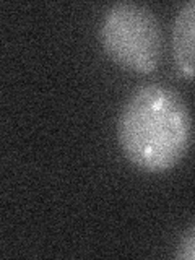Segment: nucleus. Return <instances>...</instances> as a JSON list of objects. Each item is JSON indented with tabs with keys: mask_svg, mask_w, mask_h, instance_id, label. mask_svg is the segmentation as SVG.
I'll return each instance as SVG.
<instances>
[{
	"mask_svg": "<svg viewBox=\"0 0 195 260\" xmlns=\"http://www.w3.org/2000/svg\"><path fill=\"white\" fill-rule=\"evenodd\" d=\"M117 135L125 158L146 173H165L192 142V117L173 86L148 83L130 94L120 111Z\"/></svg>",
	"mask_w": 195,
	"mask_h": 260,
	"instance_id": "obj_1",
	"label": "nucleus"
},
{
	"mask_svg": "<svg viewBox=\"0 0 195 260\" xmlns=\"http://www.w3.org/2000/svg\"><path fill=\"white\" fill-rule=\"evenodd\" d=\"M100 39L106 54L122 69L150 73L162 55V29L148 7L119 2L104 13Z\"/></svg>",
	"mask_w": 195,
	"mask_h": 260,
	"instance_id": "obj_2",
	"label": "nucleus"
},
{
	"mask_svg": "<svg viewBox=\"0 0 195 260\" xmlns=\"http://www.w3.org/2000/svg\"><path fill=\"white\" fill-rule=\"evenodd\" d=\"M173 55L184 75L195 77V0L181 7L173 24Z\"/></svg>",
	"mask_w": 195,
	"mask_h": 260,
	"instance_id": "obj_3",
	"label": "nucleus"
},
{
	"mask_svg": "<svg viewBox=\"0 0 195 260\" xmlns=\"http://www.w3.org/2000/svg\"><path fill=\"white\" fill-rule=\"evenodd\" d=\"M174 257L177 260H195V223L179 238Z\"/></svg>",
	"mask_w": 195,
	"mask_h": 260,
	"instance_id": "obj_4",
	"label": "nucleus"
}]
</instances>
